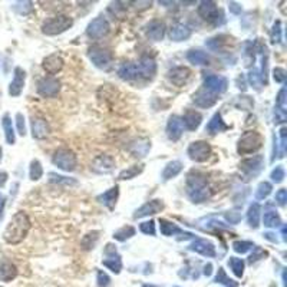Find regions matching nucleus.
<instances>
[{"mask_svg":"<svg viewBox=\"0 0 287 287\" xmlns=\"http://www.w3.org/2000/svg\"><path fill=\"white\" fill-rule=\"evenodd\" d=\"M110 276L102 272V270H98V286L99 287H108L110 286Z\"/></svg>","mask_w":287,"mask_h":287,"instance_id":"obj_50","label":"nucleus"},{"mask_svg":"<svg viewBox=\"0 0 287 287\" xmlns=\"http://www.w3.org/2000/svg\"><path fill=\"white\" fill-rule=\"evenodd\" d=\"M52 161L54 164L63 170V171H73L76 168L78 164V160H76V155L73 151L68 150V148H59L55 151L54 157H52Z\"/></svg>","mask_w":287,"mask_h":287,"instance_id":"obj_5","label":"nucleus"},{"mask_svg":"<svg viewBox=\"0 0 287 287\" xmlns=\"http://www.w3.org/2000/svg\"><path fill=\"white\" fill-rule=\"evenodd\" d=\"M114 168H115V160H114L111 155H107V154L96 157L94 164H92V170H94L95 172H99V174L111 172Z\"/></svg>","mask_w":287,"mask_h":287,"instance_id":"obj_16","label":"nucleus"},{"mask_svg":"<svg viewBox=\"0 0 287 287\" xmlns=\"http://www.w3.org/2000/svg\"><path fill=\"white\" fill-rule=\"evenodd\" d=\"M16 125H17L19 134L23 137V135L26 134V126H25V118H23L22 114H17V115H16Z\"/></svg>","mask_w":287,"mask_h":287,"instance_id":"obj_52","label":"nucleus"},{"mask_svg":"<svg viewBox=\"0 0 287 287\" xmlns=\"http://www.w3.org/2000/svg\"><path fill=\"white\" fill-rule=\"evenodd\" d=\"M17 276V269L10 260L0 259V282L9 283Z\"/></svg>","mask_w":287,"mask_h":287,"instance_id":"obj_19","label":"nucleus"},{"mask_svg":"<svg viewBox=\"0 0 287 287\" xmlns=\"http://www.w3.org/2000/svg\"><path fill=\"white\" fill-rule=\"evenodd\" d=\"M230 10H231L232 13H240V12H241V7H240L237 3L232 1V3H230Z\"/></svg>","mask_w":287,"mask_h":287,"instance_id":"obj_58","label":"nucleus"},{"mask_svg":"<svg viewBox=\"0 0 287 287\" xmlns=\"http://www.w3.org/2000/svg\"><path fill=\"white\" fill-rule=\"evenodd\" d=\"M118 194H119V188L118 187H112L107 192L101 194L98 197V201H101L102 204L107 205L110 210H114V207L116 204V200H118Z\"/></svg>","mask_w":287,"mask_h":287,"instance_id":"obj_28","label":"nucleus"},{"mask_svg":"<svg viewBox=\"0 0 287 287\" xmlns=\"http://www.w3.org/2000/svg\"><path fill=\"white\" fill-rule=\"evenodd\" d=\"M263 163H264V158H263L261 155H254V157H251V158L244 160V161L240 164V168L246 172L248 177H251V175L254 177V175H257L260 171H261Z\"/></svg>","mask_w":287,"mask_h":287,"instance_id":"obj_13","label":"nucleus"},{"mask_svg":"<svg viewBox=\"0 0 287 287\" xmlns=\"http://www.w3.org/2000/svg\"><path fill=\"white\" fill-rule=\"evenodd\" d=\"M43 69L51 73V75H55L59 70H62L63 68V59L57 54H54V55H49L48 57L43 59V63H42Z\"/></svg>","mask_w":287,"mask_h":287,"instance_id":"obj_22","label":"nucleus"},{"mask_svg":"<svg viewBox=\"0 0 287 287\" xmlns=\"http://www.w3.org/2000/svg\"><path fill=\"white\" fill-rule=\"evenodd\" d=\"M88 56H89V59L92 60V63L95 65L96 68L107 69L110 68L111 63H112V54L110 51H107L104 48H99V46L89 48Z\"/></svg>","mask_w":287,"mask_h":287,"instance_id":"obj_6","label":"nucleus"},{"mask_svg":"<svg viewBox=\"0 0 287 287\" xmlns=\"http://www.w3.org/2000/svg\"><path fill=\"white\" fill-rule=\"evenodd\" d=\"M270 38H272L273 43H280V42H282V23H280V20H277L273 25Z\"/></svg>","mask_w":287,"mask_h":287,"instance_id":"obj_46","label":"nucleus"},{"mask_svg":"<svg viewBox=\"0 0 287 287\" xmlns=\"http://www.w3.org/2000/svg\"><path fill=\"white\" fill-rule=\"evenodd\" d=\"M147 35L151 41H163L165 35V25L161 20H152L147 26Z\"/></svg>","mask_w":287,"mask_h":287,"instance_id":"obj_24","label":"nucleus"},{"mask_svg":"<svg viewBox=\"0 0 287 287\" xmlns=\"http://www.w3.org/2000/svg\"><path fill=\"white\" fill-rule=\"evenodd\" d=\"M190 76H191V70L188 68H185V66H177V68L171 69V70L168 72L170 81L174 83L175 86L185 85V83L188 82Z\"/></svg>","mask_w":287,"mask_h":287,"instance_id":"obj_15","label":"nucleus"},{"mask_svg":"<svg viewBox=\"0 0 287 287\" xmlns=\"http://www.w3.org/2000/svg\"><path fill=\"white\" fill-rule=\"evenodd\" d=\"M118 75L119 78L123 81H132L139 76V69H138L137 63H132V62H128V63H123L121 68L118 69Z\"/></svg>","mask_w":287,"mask_h":287,"instance_id":"obj_27","label":"nucleus"},{"mask_svg":"<svg viewBox=\"0 0 287 287\" xmlns=\"http://www.w3.org/2000/svg\"><path fill=\"white\" fill-rule=\"evenodd\" d=\"M194 104L200 108H211L213 105H216V102L219 101V98L216 94H211L207 89H200L198 92H195L194 96Z\"/></svg>","mask_w":287,"mask_h":287,"instance_id":"obj_14","label":"nucleus"},{"mask_svg":"<svg viewBox=\"0 0 287 287\" xmlns=\"http://www.w3.org/2000/svg\"><path fill=\"white\" fill-rule=\"evenodd\" d=\"M99 238V231H91L88 232L86 235H83L82 241H81V246H82L83 250H91L94 248Z\"/></svg>","mask_w":287,"mask_h":287,"instance_id":"obj_36","label":"nucleus"},{"mask_svg":"<svg viewBox=\"0 0 287 287\" xmlns=\"http://www.w3.org/2000/svg\"><path fill=\"white\" fill-rule=\"evenodd\" d=\"M229 82L224 76L220 75H207L204 78V89L210 91L211 94H223L227 91Z\"/></svg>","mask_w":287,"mask_h":287,"instance_id":"obj_10","label":"nucleus"},{"mask_svg":"<svg viewBox=\"0 0 287 287\" xmlns=\"http://www.w3.org/2000/svg\"><path fill=\"white\" fill-rule=\"evenodd\" d=\"M216 283L224 285L226 287H237V283L232 282L231 279L227 277V274L224 272V269H219V273L216 276Z\"/></svg>","mask_w":287,"mask_h":287,"instance_id":"obj_43","label":"nucleus"},{"mask_svg":"<svg viewBox=\"0 0 287 287\" xmlns=\"http://www.w3.org/2000/svg\"><path fill=\"white\" fill-rule=\"evenodd\" d=\"M102 264L105 267H108L110 270H112L114 273H119L122 269V261L119 259V256H111V259H107L102 261Z\"/></svg>","mask_w":287,"mask_h":287,"instance_id":"obj_37","label":"nucleus"},{"mask_svg":"<svg viewBox=\"0 0 287 287\" xmlns=\"http://www.w3.org/2000/svg\"><path fill=\"white\" fill-rule=\"evenodd\" d=\"M263 223H264L266 227H277V226L282 224V220H280V216L276 211H267V213H264Z\"/></svg>","mask_w":287,"mask_h":287,"instance_id":"obj_38","label":"nucleus"},{"mask_svg":"<svg viewBox=\"0 0 287 287\" xmlns=\"http://www.w3.org/2000/svg\"><path fill=\"white\" fill-rule=\"evenodd\" d=\"M187 59L194 63V65H208L210 63V57L207 54L201 52V51H190L187 54Z\"/></svg>","mask_w":287,"mask_h":287,"instance_id":"obj_32","label":"nucleus"},{"mask_svg":"<svg viewBox=\"0 0 287 287\" xmlns=\"http://www.w3.org/2000/svg\"><path fill=\"white\" fill-rule=\"evenodd\" d=\"M110 33V23L107 19H104L102 16L95 17L86 29V35L92 39H101L104 36H107Z\"/></svg>","mask_w":287,"mask_h":287,"instance_id":"obj_8","label":"nucleus"},{"mask_svg":"<svg viewBox=\"0 0 287 287\" xmlns=\"http://www.w3.org/2000/svg\"><path fill=\"white\" fill-rule=\"evenodd\" d=\"M138 69H139V75L147 78V79H151L154 75H155V70H157V65H155V60L152 57H148V56H144L141 59V62L138 63Z\"/></svg>","mask_w":287,"mask_h":287,"instance_id":"obj_25","label":"nucleus"},{"mask_svg":"<svg viewBox=\"0 0 287 287\" xmlns=\"http://www.w3.org/2000/svg\"><path fill=\"white\" fill-rule=\"evenodd\" d=\"M59 91H60V82L52 76L43 78L38 83V94L45 98H52L57 95Z\"/></svg>","mask_w":287,"mask_h":287,"instance_id":"obj_11","label":"nucleus"},{"mask_svg":"<svg viewBox=\"0 0 287 287\" xmlns=\"http://www.w3.org/2000/svg\"><path fill=\"white\" fill-rule=\"evenodd\" d=\"M181 121H182V125H185V128H187L188 131H195V129L200 126L201 121H203V116H201V114L197 112V111L188 110L184 114V116H182Z\"/></svg>","mask_w":287,"mask_h":287,"instance_id":"obj_23","label":"nucleus"},{"mask_svg":"<svg viewBox=\"0 0 287 287\" xmlns=\"http://www.w3.org/2000/svg\"><path fill=\"white\" fill-rule=\"evenodd\" d=\"M276 201L279 203L280 205H285L287 201V191L285 188H282V190H279V191L276 192Z\"/></svg>","mask_w":287,"mask_h":287,"instance_id":"obj_56","label":"nucleus"},{"mask_svg":"<svg viewBox=\"0 0 287 287\" xmlns=\"http://www.w3.org/2000/svg\"><path fill=\"white\" fill-rule=\"evenodd\" d=\"M49 181L51 182H56V184H66V185H75L76 184V181L75 179H72V178H66V177H62V175H56L54 172H51L49 174Z\"/></svg>","mask_w":287,"mask_h":287,"instance_id":"obj_45","label":"nucleus"},{"mask_svg":"<svg viewBox=\"0 0 287 287\" xmlns=\"http://www.w3.org/2000/svg\"><path fill=\"white\" fill-rule=\"evenodd\" d=\"M190 36H191V30L187 28L185 25L177 23V25L171 26V29H170V39H171V41L174 42L187 41Z\"/></svg>","mask_w":287,"mask_h":287,"instance_id":"obj_26","label":"nucleus"},{"mask_svg":"<svg viewBox=\"0 0 287 287\" xmlns=\"http://www.w3.org/2000/svg\"><path fill=\"white\" fill-rule=\"evenodd\" d=\"M211 273H213V266L208 263V264L204 267V274L208 277V276H211Z\"/></svg>","mask_w":287,"mask_h":287,"instance_id":"obj_60","label":"nucleus"},{"mask_svg":"<svg viewBox=\"0 0 287 287\" xmlns=\"http://www.w3.org/2000/svg\"><path fill=\"white\" fill-rule=\"evenodd\" d=\"M263 145V137L256 131H247L244 132L241 138L238 139V145H237V151L238 154H253L256 151H259Z\"/></svg>","mask_w":287,"mask_h":287,"instance_id":"obj_4","label":"nucleus"},{"mask_svg":"<svg viewBox=\"0 0 287 287\" xmlns=\"http://www.w3.org/2000/svg\"><path fill=\"white\" fill-rule=\"evenodd\" d=\"M285 175H286L285 168L282 165H279V167L274 168L273 172H272V179H273L274 182H282L285 179Z\"/></svg>","mask_w":287,"mask_h":287,"instance_id":"obj_49","label":"nucleus"},{"mask_svg":"<svg viewBox=\"0 0 287 287\" xmlns=\"http://www.w3.org/2000/svg\"><path fill=\"white\" fill-rule=\"evenodd\" d=\"M144 287H155V286H152V285H145Z\"/></svg>","mask_w":287,"mask_h":287,"instance_id":"obj_62","label":"nucleus"},{"mask_svg":"<svg viewBox=\"0 0 287 287\" xmlns=\"http://www.w3.org/2000/svg\"><path fill=\"white\" fill-rule=\"evenodd\" d=\"M188 155L195 163H204L211 155V147L204 141H195L188 147Z\"/></svg>","mask_w":287,"mask_h":287,"instance_id":"obj_7","label":"nucleus"},{"mask_svg":"<svg viewBox=\"0 0 287 287\" xmlns=\"http://www.w3.org/2000/svg\"><path fill=\"white\" fill-rule=\"evenodd\" d=\"M139 230L144 232V234H150L154 235L155 234V223L151 220V221H145L142 224H139Z\"/></svg>","mask_w":287,"mask_h":287,"instance_id":"obj_48","label":"nucleus"},{"mask_svg":"<svg viewBox=\"0 0 287 287\" xmlns=\"http://www.w3.org/2000/svg\"><path fill=\"white\" fill-rule=\"evenodd\" d=\"M3 129H4V135H6V141H7V144H14V141H16V135H14V131H13V123H12V119H10V116L9 115H4L3 116Z\"/></svg>","mask_w":287,"mask_h":287,"instance_id":"obj_33","label":"nucleus"},{"mask_svg":"<svg viewBox=\"0 0 287 287\" xmlns=\"http://www.w3.org/2000/svg\"><path fill=\"white\" fill-rule=\"evenodd\" d=\"M273 78L276 82L279 83H283L285 81H286V70L283 68H276L273 70Z\"/></svg>","mask_w":287,"mask_h":287,"instance_id":"obj_53","label":"nucleus"},{"mask_svg":"<svg viewBox=\"0 0 287 287\" xmlns=\"http://www.w3.org/2000/svg\"><path fill=\"white\" fill-rule=\"evenodd\" d=\"M247 219H248V223L253 229H257L260 226V205L257 203L250 205L248 213H247Z\"/></svg>","mask_w":287,"mask_h":287,"instance_id":"obj_34","label":"nucleus"},{"mask_svg":"<svg viewBox=\"0 0 287 287\" xmlns=\"http://www.w3.org/2000/svg\"><path fill=\"white\" fill-rule=\"evenodd\" d=\"M273 190L272 184L270 182H260L259 187H257V191H256V198L257 200H264L270 195V192Z\"/></svg>","mask_w":287,"mask_h":287,"instance_id":"obj_41","label":"nucleus"},{"mask_svg":"<svg viewBox=\"0 0 287 287\" xmlns=\"http://www.w3.org/2000/svg\"><path fill=\"white\" fill-rule=\"evenodd\" d=\"M253 247H254V244H253L251 241H234V243H232L234 251H235V253H241V254L247 253V251L251 250Z\"/></svg>","mask_w":287,"mask_h":287,"instance_id":"obj_44","label":"nucleus"},{"mask_svg":"<svg viewBox=\"0 0 287 287\" xmlns=\"http://www.w3.org/2000/svg\"><path fill=\"white\" fill-rule=\"evenodd\" d=\"M253 250H254V253L250 256V263H254V261H257L261 257H264V256H267V253L263 250V248H260V247H253Z\"/></svg>","mask_w":287,"mask_h":287,"instance_id":"obj_54","label":"nucleus"},{"mask_svg":"<svg viewBox=\"0 0 287 287\" xmlns=\"http://www.w3.org/2000/svg\"><path fill=\"white\" fill-rule=\"evenodd\" d=\"M226 219L230 221V224H237L241 221V213L237 211V210H231L226 214Z\"/></svg>","mask_w":287,"mask_h":287,"instance_id":"obj_51","label":"nucleus"},{"mask_svg":"<svg viewBox=\"0 0 287 287\" xmlns=\"http://www.w3.org/2000/svg\"><path fill=\"white\" fill-rule=\"evenodd\" d=\"M198 14L213 25H219V16L221 17L219 7L214 1H201L198 6Z\"/></svg>","mask_w":287,"mask_h":287,"instance_id":"obj_9","label":"nucleus"},{"mask_svg":"<svg viewBox=\"0 0 287 287\" xmlns=\"http://www.w3.org/2000/svg\"><path fill=\"white\" fill-rule=\"evenodd\" d=\"M142 171H144V165L142 164L132 165V167H129V168L123 170L118 178H119V179H132V178H135L137 175H139Z\"/></svg>","mask_w":287,"mask_h":287,"instance_id":"obj_35","label":"nucleus"},{"mask_svg":"<svg viewBox=\"0 0 287 287\" xmlns=\"http://www.w3.org/2000/svg\"><path fill=\"white\" fill-rule=\"evenodd\" d=\"M25 79H26V73L22 68L14 69L13 81L10 82L9 86V94L12 96H19L22 94L23 88H25Z\"/></svg>","mask_w":287,"mask_h":287,"instance_id":"obj_17","label":"nucleus"},{"mask_svg":"<svg viewBox=\"0 0 287 287\" xmlns=\"http://www.w3.org/2000/svg\"><path fill=\"white\" fill-rule=\"evenodd\" d=\"M181 170H182V163H181V161L168 163L167 167L164 168V171H163V178L167 181V179H171V178L177 177L178 174L181 172Z\"/></svg>","mask_w":287,"mask_h":287,"instance_id":"obj_30","label":"nucleus"},{"mask_svg":"<svg viewBox=\"0 0 287 287\" xmlns=\"http://www.w3.org/2000/svg\"><path fill=\"white\" fill-rule=\"evenodd\" d=\"M226 129H229V125L223 121L220 112H217V114L210 119L208 125H207V131H208L210 134H219V132H223V131H226Z\"/></svg>","mask_w":287,"mask_h":287,"instance_id":"obj_29","label":"nucleus"},{"mask_svg":"<svg viewBox=\"0 0 287 287\" xmlns=\"http://www.w3.org/2000/svg\"><path fill=\"white\" fill-rule=\"evenodd\" d=\"M286 96V89L283 88L280 92H279V95H277V110H280V111H286V105H285V98Z\"/></svg>","mask_w":287,"mask_h":287,"instance_id":"obj_55","label":"nucleus"},{"mask_svg":"<svg viewBox=\"0 0 287 287\" xmlns=\"http://www.w3.org/2000/svg\"><path fill=\"white\" fill-rule=\"evenodd\" d=\"M29 174H30V179H33V181H38V179L42 178V175H43V168H42L41 163H39L38 160L32 161Z\"/></svg>","mask_w":287,"mask_h":287,"instance_id":"obj_42","label":"nucleus"},{"mask_svg":"<svg viewBox=\"0 0 287 287\" xmlns=\"http://www.w3.org/2000/svg\"><path fill=\"white\" fill-rule=\"evenodd\" d=\"M30 230V220L23 211L16 213L3 232V238L9 244H19L28 235Z\"/></svg>","mask_w":287,"mask_h":287,"instance_id":"obj_1","label":"nucleus"},{"mask_svg":"<svg viewBox=\"0 0 287 287\" xmlns=\"http://www.w3.org/2000/svg\"><path fill=\"white\" fill-rule=\"evenodd\" d=\"M190 248H191L192 251H195V253H198L201 256H205V257H214L216 256V247H214L213 243H210L207 240L198 238V240H195L192 243Z\"/></svg>","mask_w":287,"mask_h":287,"instance_id":"obj_21","label":"nucleus"},{"mask_svg":"<svg viewBox=\"0 0 287 287\" xmlns=\"http://www.w3.org/2000/svg\"><path fill=\"white\" fill-rule=\"evenodd\" d=\"M73 20L65 16V14H57L54 16L51 19H46L42 25V32L48 36H56L59 33H63L65 30H68L69 28H72Z\"/></svg>","mask_w":287,"mask_h":287,"instance_id":"obj_3","label":"nucleus"},{"mask_svg":"<svg viewBox=\"0 0 287 287\" xmlns=\"http://www.w3.org/2000/svg\"><path fill=\"white\" fill-rule=\"evenodd\" d=\"M6 178H7L6 172H1V174H0V185H3V184L6 182Z\"/></svg>","mask_w":287,"mask_h":287,"instance_id":"obj_61","label":"nucleus"},{"mask_svg":"<svg viewBox=\"0 0 287 287\" xmlns=\"http://www.w3.org/2000/svg\"><path fill=\"white\" fill-rule=\"evenodd\" d=\"M229 266L231 267L232 273L235 274L237 277H241L244 273V261L238 257H230L229 260Z\"/></svg>","mask_w":287,"mask_h":287,"instance_id":"obj_40","label":"nucleus"},{"mask_svg":"<svg viewBox=\"0 0 287 287\" xmlns=\"http://www.w3.org/2000/svg\"><path fill=\"white\" fill-rule=\"evenodd\" d=\"M274 122H283L285 119H286V115H285V111H280V110H276V115H274Z\"/></svg>","mask_w":287,"mask_h":287,"instance_id":"obj_57","label":"nucleus"},{"mask_svg":"<svg viewBox=\"0 0 287 287\" xmlns=\"http://www.w3.org/2000/svg\"><path fill=\"white\" fill-rule=\"evenodd\" d=\"M248 82L251 83L254 88L259 89L260 86H261V83H263V78H261V75H260L257 70H251V72L248 73Z\"/></svg>","mask_w":287,"mask_h":287,"instance_id":"obj_47","label":"nucleus"},{"mask_svg":"<svg viewBox=\"0 0 287 287\" xmlns=\"http://www.w3.org/2000/svg\"><path fill=\"white\" fill-rule=\"evenodd\" d=\"M164 208V204L161 200H152V201H148L147 204H144L137 213H135V219H141V217H147V216H152V214H157L160 211H163Z\"/></svg>","mask_w":287,"mask_h":287,"instance_id":"obj_20","label":"nucleus"},{"mask_svg":"<svg viewBox=\"0 0 287 287\" xmlns=\"http://www.w3.org/2000/svg\"><path fill=\"white\" fill-rule=\"evenodd\" d=\"M4 201H6V198H4V195L0 192V219H1V214H3V208H4Z\"/></svg>","mask_w":287,"mask_h":287,"instance_id":"obj_59","label":"nucleus"},{"mask_svg":"<svg viewBox=\"0 0 287 287\" xmlns=\"http://www.w3.org/2000/svg\"><path fill=\"white\" fill-rule=\"evenodd\" d=\"M187 194L194 203H203L210 197V188L204 174L191 171L187 175Z\"/></svg>","mask_w":287,"mask_h":287,"instance_id":"obj_2","label":"nucleus"},{"mask_svg":"<svg viewBox=\"0 0 287 287\" xmlns=\"http://www.w3.org/2000/svg\"><path fill=\"white\" fill-rule=\"evenodd\" d=\"M30 125H32V135L36 139H43V138L48 137L49 132H51L49 123L42 116H32Z\"/></svg>","mask_w":287,"mask_h":287,"instance_id":"obj_12","label":"nucleus"},{"mask_svg":"<svg viewBox=\"0 0 287 287\" xmlns=\"http://www.w3.org/2000/svg\"><path fill=\"white\" fill-rule=\"evenodd\" d=\"M182 131H184V125H182L181 118L172 115L168 119V123H167V135H168V138L171 141H178L182 135Z\"/></svg>","mask_w":287,"mask_h":287,"instance_id":"obj_18","label":"nucleus"},{"mask_svg":"<svg viewBox=\"0 0 287 287\" xmlns=\"http://www.w3.org/2000/svg\"><path fill=\"white\" fill-rule=\"evenodd\" d=\"M160 229H161V232L164 235H175V234H184L185 232L182 231L177 224H174V223L164 219L160 220Z\"/></svg>","mask_w":287,"mask_h":287,"instance_id":"obj_31","label":"nucleus"},{"mask_svg":"<svg viewBox=\"0 0 287 287\" xmlns=\"http://www.w3.org/2000/svg\"><path fill=\"white\" fill-rule=\"evenodd\" d=\"M132 235H135V229L131 226H125L122 229H119L118 231L114 232V238L118 241H125L126 238H131Z\"/></svg>","mask_w":287,"mask_h":287,"instance_id":"obj_39","label":"nucleus"}]
</instances>
